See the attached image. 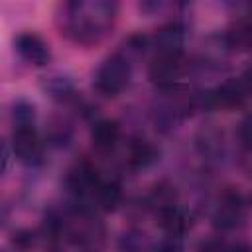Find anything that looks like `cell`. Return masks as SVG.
I'll use <instances>...</instances> for the list:
<instances>
[{
	"mask_svg": "<svg viewBox=\"0 0 252 252\" xmlns=\"http://www.w3.org/2000/svg\"><path fill=\"white\" fill-rule=\"evenodd\" d=\"M120 0H65L61 32L81 47L102 43L118 22Z\"/></svg>",
	"mask_w": 252,
	"mask_h": 252,
	"instance_id": "6da1fadb",
	"label": "cell"
},
{
	"mask_svg": "<svg viewBox=\"0 0 252 252\" xmlns=\"http://www.w3.org/2000/svg\"><path fill=\"white\" fill-rule=\"evenodd\" d=\"M132 81V55L124 49L110 53L94 71L93 85L104 96H118Z\"/></svg>",
	"mask_w": 252,
	"mask_h": 252,
	"instance_id": "7a4b0ae2",
	"label": "cell"
},
{
	"mask_svg": "<svg viewBox=\"0 0 252 252\" xmlns=\"http://www.w3.org/2000/svg\"><path fill=\"white\" fill-rule=\"evenodd\" d=\"M250 91L244 85L242 77H230L226 81H222L220 85H217L215 89L201 93L195 96V106L201 108H220V110H232V108H240L248 98H250Z\"/></svg>",
	"mask_w": 252,
	"mask_h": 252,
	"instance_id": "3957f363",
	"label": "cell"
},
{
	"mask_svg": "<svg viewBox=\"0 0 252 252\" xmlns=\"http://www.w3.org/2000/svg\"><path fill=\"white\" fill-rule=\"evenodd\" d=\"M102 177L98 175V169L89 161L75 163L67 175H65V191L71 197V203L75 205H89V201H94L96 189L100 185Z\"/></svg>",
	"mask_w": 252,
	"mask_h": 252,
	"instance_id": "277c9868",
	"label": "cell"
},
{
	"mask_svg": "<svg viewBox=\"0 0 252 252\" xmlns=\"http://www.w3.org/2000/svg\"><path fill=\"white\" fill-rule=\"evenodd\" d=\"M189 63L185 53H156L148 65V79L159 91H171L185 75Z\"/></svg>",
	"mask_w": 252,
	"mask_h": 252,
	"instance_id": "5b68a950",
	"label": "cell"
},
{
	"mask_svg": "<svg viewBox=\"0 0 252 252\" xmlns=\"http://www.w3.org/2000/svg\"><path fill=\"white\" fill-rule=\"evenodd\" d=\"M8 142L14 158L26 167H35L43 161V140L35 124H14Z\"/></svg>",
	"mask_w": 252,
	"mask_h": 252,
	"instance_id": "8992f818",
	"label": "cell"
},
{
	"mask_svg": "<svg viewBox=\"0 0 252 252\" xmlns=\"http://www.w3.org/2000/svg\"><path fill=\"white\" fill-rule=\"evenodd\" d=\"M244 209H246L244 197L236 189H226V191H222V195L219 197V201L213 209L211 222L219 232H230L242 224Z\"/></svg>",
	"mask_w": 252,
	"mask_h": 252,
	"instance_id": "52a82bcc",
	"label": "cell"
},
{
	"mask_svg": "<svg viewBox=\"0 0 252 252\" xmlns=\"http://www.w3.org/2000/svg\"><path fill=\"white\" fill-rule=\"evenodd\" d=\"M14 49L22 61L33 67H45L51 61L49 43L35 32H22L14 37Z\"/></svg>",
	"mask_w": 252,
	"mask_h": 252,
	"instance_id": "ba28073f",
	"label": "cell"
},
{
	"mask_svg": "<svg viewBox=\"0 0 252 252\" xmlns=\"http://www.w3.org/2000/svg\"><path fill=\"white\" fill-rule=\"evenodd\" d=\"M187 33V26L183 22H167L154 33L150 43L156 53H183Z\"/></svg>",
	"mask_w": 252,
	"mask_h": 252,
	"instance_id": "9c48e42d",
	"label": "cell"
},
{
	"mask_svg": "<svg viewBox=\"0 0 252 252\" xmlns=\"http://www.w3.org/2000/svg\"><path fill=\"white\" fill-rule=\"evenodd\" d=\"M156 217H158V224L165 236L183 238L193 228V215L187 209L179 207L177 203H171V205L159 209L156 213Z\"/></svg>",
	"mask_w": 252,
	"mask_h": 252,
	"instance_id": "30bf717a",
	"label": "cell"
},
{
	"mask_svg": "<svg viewBox=\"0 0 252 252\" xmlns=\"http://www.w3.org/2000/svg\"><path fill=\"white\" fill-rule=\"evenodd\" d=\"M159 159V148L148 138H132L126 146V165L132 171H142L152 167Z\"/></svg>",
	"mask_w": 252,
	"mask_h": 252,
	"instance_id": "8fae6325",
	"label": "cell"
},
{
	"mask_svg": "<svg viewBox=\"0 0 252 252\" xmlns=\"http://www.w3.org/2000/svg\"><path fill=\"white\" fill-rule=\"evenodd\" d=\"M120 124L110 118H98L91 124V144L98 154H110L120 142Z\"/></svg>",
	"mask_w": 252,
	"mask_h": 252,
	"instance_id": "7c38bea8",
	"label": "cell"
},
{
	"mask_svg": "<svg viewBox=\"0 0 252 252\" xmlns=\"http://www.w3.org/2000/svg\"><path fill=\"white\" fill-rule=\"evenodd\" d=\"M41 91L55 102H71L77 98L75 83L69 75L63 73H51L41 77Z\"/></svg>",
	"mask_w": 252,
	"mask_h": 252,
	"instance_id": "4fadbf2b",
	"label": "cell"
},
{
	"mask_svg": "<svg viewBox=\"0 0 252 252\" xmlns=\"http://www.w3.org/2000/svg\"><path fill=\"white\" fill-rule=\"evenodd\" d=\"M94 203L98 209H102L106 213L116 211L122 203V183L118 179H102L96 189Z\"/></svg>",
	"mask_w": 252,
	"mask_h": 252,
	"instance_id": "5bb4252c",
	"label": "cell"
},
{
	"mask_svg": "<svg viewBox=\"0 0 252 252\" xmlns=\"http://www.w3.org/2000/svg\"><path fill=\"white\" fill-rule=\"evenodd\" d=\"M195 146H197L201 156H207L209 159L219 158L222 154V134L211 126L203 128L195 138Z\"/></svg>",
	"mask_w": 252,
	"mask_h": 252,
	"instance_id": "9a60e30c",
	"label": "cell"
},
{
	"mask_svg": "<svg viewBox=\"0 0 252 252\" xmlns=\"http://www.w3.org/2000/svg\"><path fill=\"white\" fill-rule=\"evenodd\" d=\"M10 116H12V126L14 124H35L37 110H35V104L32 100H28V98H16L12 102Z\"/></svg>",
	"mask_w": 252,
	"mask_h": 252,
	"instance_id": "2e32d148",
	"label": "cell"
},
{
	"mask_svg": "<svg viewBox=\"0 0 252 252\" xmlns=\"http://www.w3.org/2000/svg\"><path fill=\"white\" fill-rule=\"evenodd\" d=\"M118 246H120L122 250H140V248L146 246V234H144L142 230L130 228V230L122 232Z\"/></svg>",
	"mask_w": 252,
	"mask_h": 252,
	"instance_id": "e0dca14e",
	"label": "cell"
},
{
	"mask_svg": "<svg viewBox=\"0 0 252 252\" xmlns=\"http://www.w3.org/2000/svg\"><path fill=\"white\" fill-rule=\"evenodd\" d=\"M236 138H238V144L242 150L252 152V112L240 120L238 130H236Z\"/></svg>",
	"mask_w": 252,
	"mask_h": 252,
	"instance_id": "ac0fdd59",
	"label": "cell"
},
{
	"mask_svg": "<svg viewBox=\"0 0 252 252\" xmlns=\"http://www.w3.org/2000/svg\"><path fill=\"white\" fill-rule=\"evenodd\" d=\"M37 238H39V232H33L30 228H18L12 234V246L20 248V250H28V248H32L35 244Z\"/></svg>",
	"mask_w": 252,
	"mask_h": 252,
	"instance_id": "d6986e66",
	"label": "cell"
},
{
	"mask_svg": "<svg viewBox=\"0 0 252 252\" xmlns=\"http://www.w3.org/2000/svg\"><path fill=\"white\" fill-rule=\"evenodd\" d=\"M12 159H16L14 158V152H12V146H10L8 140H4L2 142V173H8Z\"/></svg>",
	"mask_w": 252,
	"mask_h": 252,
	"instance_id": "ffe728a7",
	"label": "cell"
},
{
	"mask_svg": "<svg viewBox=\"0 0 252 252\" xmlns=\"http://www.w3.org/2000/svg\"><path fill=\"white\" fill-rule=\"evenodd\" d=\"M240 77H242L244 85L248 87V91H250V94H252V63H250V65H248V67L242 71V75H240Z\"/></svg>",
	"mask_w": 252,
	"mask_h": 252,
	"instance_id": "44dd1931",
	"label": "cell"
},
{
	"mask_svg": "<svg viewBox=\"0 0 252 252\" xmlns=\"http://www.w3.org/2000/svg\"><path fill=\"white\" fill-rule=\"evenodd\" d=\"M226 6L230 8H240V6H246V4H252V0H224Z\"/></svg>",
	"mask_w": 252,
	"mask_h": 252,
	"instance_id": "7402d4cb",
	"label": "cell"
},
{
	"mask_svg": "<svg viewBox=\"0 0 252 252\" xmlns=\"http://www.w3.org/2000/svg\"><path fill=\"white\" fill-rule=\"evenodd\" d=\"M177 2H181V4H189L191 0H177Z\"/></svg>",
	"mask_w": 252,
	"mask_h": 252,
	"instance_id": "603a6c76",
	"label": "cell"
}]
</instances>
